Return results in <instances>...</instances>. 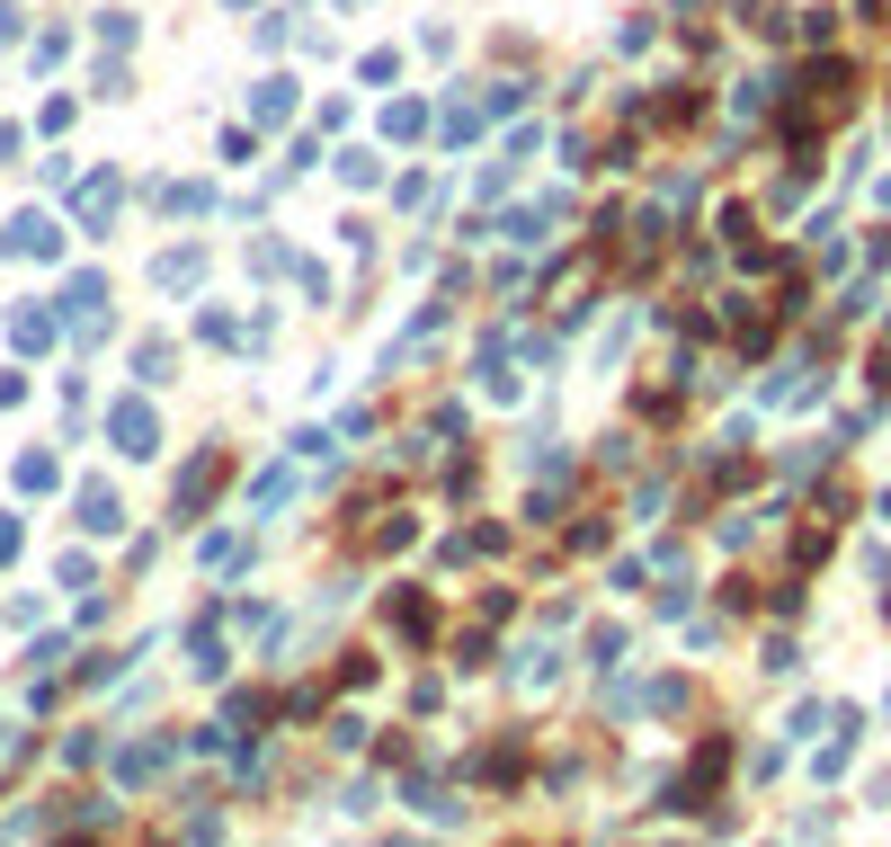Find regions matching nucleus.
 <instances>
[{"label":"nucleus","mask_w":891,"mask_h":847,"mask_svg":"<svg viewBox=\"0 0 891 847\" xmlns=\"http://www.w3.org/2000/svg\"><path fill=\"white\" fill-rule=\"evenodd\" d=\"M116 446H125V455H152V420H144V411H116Z\"/></svg>","instance_id":"1"}]
</instances>
